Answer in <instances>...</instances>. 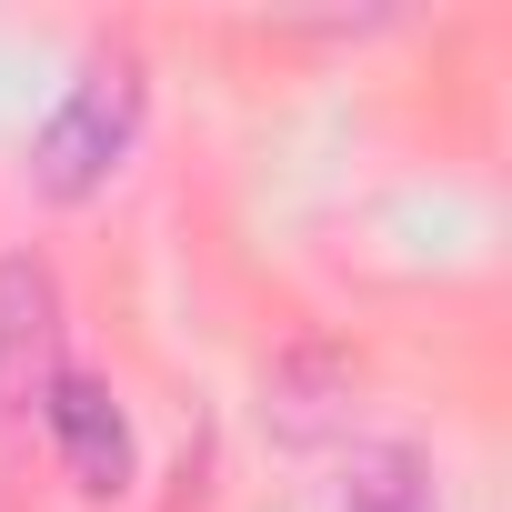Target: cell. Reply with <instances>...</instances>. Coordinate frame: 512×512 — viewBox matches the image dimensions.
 I'll return each mask as SVG.
<instances>
[{"label": "cell", "mask_w": 512, "mask_h": 512, "mask_svg": "<svg viewBox=\"0 0 512 512\" xmlns=\"http://www.w3.org/2000/svg\"><path fill=\"white\" fill-rule=\"evenodd\" d=\"M141 61L131 51H101V61H81V81L51 101V121L31 131V181L51 191V201H91V191H111V171L141 151Z\"/></svg>", "instance_id": "cell-1"}, {"label": "cell", "mask_w": 512, "mask_h": 512, "mask_svg": "<svg viewBox=\"0 0 512 512\" xmlns=\"http://www.w3.org/2000/svg\"><path fill=\"white\" fill-rule=\"evenodd\" d=\"M61 382V282L51 262L11 251L0 262V412H21Z\"/></svg>", "instance_id": "cell-2"}, {"label": "cell", "mask_w": 512, "mask_h": 512, "mask_svg": "<svg viewBox=\"0 0 512 512\" xmlns=\"http://www.w3.org/2000/svg\"><path fill=\"white\" fill-rule=\"evenodd\" d=\"M41 422H51V452H61V472H71L91 502L131 492V422H121L111 382H91V372H61V382L41 392Z\"/></svg>", "instance_id": "cell-3"}, {"label": "cell", "mask_w": 512, "mask_h": 512, "mask_svg": "<svg viewBox=\"0 0 512 512\" xmlns=\"http://www.w3.org/2000/svg\"><path fill=\"white\" fill-rule=\"evenodd\" d=\"M342 512H442V502H432V472H422L412 452H372V462L352 472Z\"/></svg>", "instance_id": "cell-4"}]
</instances>
